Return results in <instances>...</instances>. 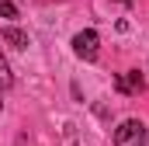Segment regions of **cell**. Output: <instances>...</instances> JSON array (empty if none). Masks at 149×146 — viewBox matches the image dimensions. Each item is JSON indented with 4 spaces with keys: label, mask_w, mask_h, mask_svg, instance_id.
Returning <instances> with one entry per match:
<instances>
[{
    "label": "cell",
    "mask_w": 149,
    "mask_h": 146,
    "mask_svg": "<svg viewBox=\"0 0 149 146\" xmlns=\"http://www.w3.org/2000/svg\"><path fill=\"white\" fill-rule=\"evenodd\" d=\"M73 52L83 59V63H94V59H97V52H101V35H97L94 28L76 32V35H73Z\"/></svg>",
    "instance_id": "2"
},
{
    "label": "cell",
    "mask_w": 149,
    "mask_h": 146,
    "mask_svg": "<svg viewBox=\"0 0 149 146\" xmlns=\"http://www.w3.org/2000/svg\"><path fill=\"white\" fill-rule=\"evenodd\" d=\"M125 87H128V94H135V91H142V73L132 70L128 77H125Z\"/></svg>",
    "instance_id": "5"
},
{
    "label": "cell",
    "mask_w": 149,
    "mask_h": 146,
    "mask_svg": "<svg viewBox=\"0 0 149 146\" xmlns=\"http://www.w3.org/2000/svg\"><path fill=\"white\" fill-rule=\"evenodd\" d=\"M0 18H7V21H14V18H17V7H14L10 0H0Z\"/></svg>",
    "instance_id": "6"
},
{
    "label": "cell",
    "mask_w": 149,
    "mask_h": 146,
    "mask_svg": "<svg viewBox=\"0 0 149 146\" xmlns=\"http://www.w3.org/2000/svg\"><path fill=\"white\" fill-rule=\"evenodd\" d=\"M14 84V77H10V66H7V59H3V52H0V91H7Z\"/></svg>",
    "instance_id": "4"
},
{
    "label": "cell",
    "mask_w": 149,
    "mask_h": 146,
    "mask_svg": "<svg viewBox=\"0 0 149 146\" xmlns=\"http://www.w3.org/2000/svg\"><path fill=\"white\" fill-rule=\"evenodd\" d=\"M118 4H128V0H118Z\"/></svg>",
    "instance_id": "7"
},
{
    "label": "cell",
    "mask_w": 149,
    "mask_h": 146,
    "mask_svg": "<svg viewBox=\"0 0 149 146\" xmlns=\"http://www.w3.org/2000/svg\"><path fill=\"white\" fill-rule=\"evenodd\" d=\"M3 42H7L10 49H28V35H24L21 28H14V25L3 28Z\"/></svg>",
    "instance_id": "3"
},
{
    "label": "cell",
    "mask_w": 149,
    "mask_h": 146,
    "mask_svg": "<svg viewBox=\"0 0 149 146\" xmlns=\"http://www.w3.org/2000/svg\"><path fill=\"white\" fill-rule=\"evenodd\" d=\"M146 146H149V143H146Z\"/></svg>",
    "instance_id": "9"
},
{
    "label": "cell",
    "mask_w": 149,
    "mask_h": 146,
    "mask_svg": "<svg viewBox=\"0 0 149 146\" xmlns=\"http://www.w3.org/2000/svg\"><path fill=\"white\" fill-rule=\"evenodd\" d=\"M149 132L139 118H125L118 129H114V146H146Z\"/></svg>",
    "instance_id": "1"
},
{
    "label": "cell",
    "mask_w": 149,
    "mask_h": 146,
    "mask_svg": "<svg viewBox=\"0 0 149 146\" xmlns=\"http://www.w3.org/2000/svg\"><path fill=\"white\" fill-rule=\"evenodd\" d=\"M0 108H3V105H0Z\"/></svg>",
    "instance_id": "8"
}]
</instances>
